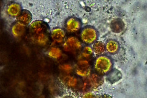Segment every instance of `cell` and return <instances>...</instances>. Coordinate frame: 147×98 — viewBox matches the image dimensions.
Instances as JSON below:
<instances>
[{
  "label": "cell",
  "instance_id": "9",
  "mask_svg": "<svg viewBox=\"0 0 147 98\" xmlns=\"http://www.w3.org/2000/svg\"><path fill=\"white\" fill-rule=\"evenodd\" d=\"M66 31L61 28H55L51 31V38L57 44H63L66 40Z\"/></svg>",
  "mask_w": 147,
  "mask_h": 98
},
{
  "label": "cell",
  "instance_id": "21",
  "mask_svg": "<svg viewBox=\"0 0 147 98\" xmlns=\"http://www.w3.org/2000/svg\"><path fill=\"white\" fill-rule=\"evenodd\" d=\"M100 97H112L111 96H109V95H102V96H100Z\"/></svg>",
  "mask_w": 147,
  "mask_h": 98
},
{
  "label": "cell",
  "instance_id": "6",
  "mask_svg": "<svg viewBox=\"0 0 147 98\" xmlns=\"http://www.w3.org/2000/svg\"><path fill=\"white\" fill-rule=\"evenodd\" d=\"M76 75L84 79L88 77L92 73V66L90 62L84 60H79L74 67Z\"/></svg>",
  "mask_w": 147,
  "mask_h": 98
},
{
  "label": "cell",
  "instance_id": "7",
  "mask_svg": "<svg viewBox=\"0 0 147 98\" xmlns=\"http://www.w3.org/2000/svg\"><path fill=\"white\" fill-rule=\"evenodd\" d=\"M82 25V23L79 18L76 17H70L66 19L64 23V28L68 33L74 34L81 30Z\"/></svg>",
  "mask_w": 147,
  "mask_h": 98
},
{
  "label": "cell",
  "instance_id": "3",
  "mask_svg": "<svg viewBox=\"0 0 147 98\" xmlns=\"http://www.w3.org/2000/svg\"><path fill=\"white\" fill-rule=\"evenodd\" d=\"M104 83L102 76L97 73H91L90 75L84 79L81 88V91L86 93L98 89Z\"/></svg>",
  "mask_w": 147,
  "mask_h": 98
},
{
  "label": "cell",
  "instance_id": "8",
  "mask_svg": "<svg viewBox=\"0 0 147 98\" xmlns=\"http://www.w3.org/2000/svg\"><path fill=\"white\" fill-rule=\"evenodd\" d=\"M84 79L77 75H70L64 78V83L69 88L74 90H81Z\"/></svg>",
  "mask_w": 147,
  "mask_h": 98
},
{
  "label": "cell",
  "instance_id": "18",
  "mask_svg": "<svg viewBox=\"0 0 147 98\" xmlns=\"http://www.w3.org/2000/svg\"><path fill=\"white\" fill-rule=\"evenodd\" d=\"M63 55L61 50L56 47H53L50 48L47 52V55L50 58L52 59H59Z\"/></svg>",
  "mask_w": 147,
  "mask_h": 98
},
{
  "label": "cell",
  "instance_id": "17",
  "mask_svg": "<svg viewBox=\"0 0 147 98\" xmlns=\"http://www.w3.org/2000/svg\"><path fill=\"white\" fill-rule=\"evenodd\" d=\"M93 52L98 55H102L106 51V49H105V44L103 43L102 41H97L96 42L93 44Z\"/></svg>",
  "mask_w": 147,
  "mask_h": 98
},
{
  "label": "cell",
  "instance_id": "4",
  "mask_svg": "<svg viewBox=\"0 0 147 98\" xmlns=\"http://www.w3.org/2000/svg\"><path fill=\"white\" fill-rule=\"evenodd\" d=\"M99 32L93 26L86 25L83 28L80 32V39L83 43L86 45L93 44L98 41Z\"/></svg>",
  "mask_w": 147,
  "mask_h": 98
},
{
  "label": "cell",
  "instance_id": "19",
  "mask_svg": "<svg viewBox=\"0 0 147 98\" xmlns=\"http://www.w3.org/2000/svg\"><path fill=\"white\" fill-rule=\"evenodd\" d=\"M60 69L66 74H71V73L74 70V67H72L70 64H64L60 66Z\"/></svg>",
  "mask_w": 147,
  "mask_h": 98
},
{
  "label": "cell",
  "instance_id": "14",
  "mask_svg": "<svg viewBox=\"0 0 147 98\" xmlns=\"http://www.w3.org/2000/svg\"><path fill=\"white\" fill-rule=\"evenodd\" d=\"M105 44V49H106L107 52L111 54L115 55L117 53L119 50V44L118 42L115 39H110L107 41Z\"/></svg>",
  "mask_w": 147,
  "mask_h": 98
},
{
  "label": "cell",
  "instance_id": "13",
  "mask_svg": "<svg viewBox=\"0 0 147 98\" xmlns=\"http://www.w3.org/2000/svg\"><path fill=\"white\" fill-rule=\"evenodd\" d=\"M110 29L115 33H120L125 30V24L123 20L119 18H115L110 23Z\"/></svg>",
  "mask_w": 147,
  "mask_h": 98
},
{
  "label": "cell",
  "instance_id": "12",
  "mask_svg": "<svg viewBox=\"0 0 147 98\" xmlns=\"http://www.w3.org/2000/svg\"><path fill=\"white\" fill-rule=\"evenodd\" d=\"M93 50L90 46L83 47L82 49L79 53L78 56V59L84 60L91 62V60L93 58Z\"/></svg>",
  "mask_w": 147,
  "mask_h": 98
},
{
  "label": "cell",
  "instance_id": "16",
  "mask_svg": "<svg viewBox=\"0 0 147 98\" xmlns=\"http://www.w3.org/2000/svg\"><path fill=\"white\" fill-rule=\"evenodd\" d=\"M107 80L110 83H115L119 80H120L122 78V74L117 69H112L107 75Z\"/></svg>",
  "mask_w": 147,
  "mask_h": 98
},
{
  "label": "cell",
  "instance_id": "11",
  "mask_svg": "<svg viewBox=\"0 0 147 98\" xmlns=\"http://www.w3.org/2000/svg\"><path fill=\"white\" fill-rule=\"evenodd\" d=\"M33 16L31 13L26 9H23L20 15L16 18V22L24 26H28L31 23Z\"/></svg>",
  "mask_w": 147,
  "mask_h": 98
},
{
  "label": "cell",
  "instance_id": "2",
  "mask_svg": "<svg viewBox=\"0 0 147 98\" xmlns=\"http://www.w3.org/2000/svg\"><path fill=\"white\" fill-rule=\"evenodd\" d=\"M113 68V62L111 57L106 55H100L94 62V69L100 76L107 74Z\"/></svg>",
  "mask_w": 147,
  "mask_h": 98
},
{
  "label": "cell",
  "instance_id": "1",
  "mask_svg": "<svg viewBox=\"0 0 147 98\" xmlns=\"http://www.w3.org/2000/svg\"><path fill=\"white\" fill-rule=\"evenodd\" d=\"M29 34L31 40L34 44L45 46L49 43L51 31L47 23L43 20H36L30 25Z\"/></svg>",
  "mask_w": 147,
  "mask_h": 98
},
{
  "label": "cell",
  "instance_id": "15",
  "mask_svg": "<svg viewBox=\"0 0 147 98\" xmlns=\"http://www.w3.org/2000/svg\"><path fill=\"white\" fill-rule=\"evenodd\" d=\"M26 26L16 22L11 26V32L16 38H20L25 34Z\"/></svg>",
  "mask_w": 147,
  "mask_h": 98
},
{
  "label": "cell",
  "instance_id": "20",
  "mask_svg": "<svg viewBox=\"0 0 147 98\" xmlns=\"http://www.w3.org/2000/svg\"><path fill=\"white\" fill-rule=\"evenodd\" d=\"M96 97V96L94 95L93 93H92L91 91L85 93V94L83 96V97Z\"/></svg>",
  "mask_w": 147,
  "mask_h": 98
},
{
  "label": "cell",
  "instance_id": "10",
  "mask_svg": "<svg viewBox=\"0 0 147 98\" xmlns=\"http://www.w3.org/2000/svg\"><path fill=\"white\" fill-rule=\"evenodd\" d=\"M22 7L21 4L18 3H11L6 7V11L7 14L12 18H17L22 11Z\"/></svg>",
  "mask_w": 147,
  "mask_h": 98
},
{
  "label": "cell",
  "instance_id": "5",
  "mask_svg": "<svg viewBox=\"0 0 147 98\" xmlns=\"http://www.w3.org/2000/svg\"><path fill=\"white\" fill-rule=\"evenodd\" d=\"M64 51L72 54L79 53L83 48L82 42L75 36H71L66 39L63 45Z\"/></svg>",
  "mask_w": 147,
  "mask_h": 98
}]
</instances>
